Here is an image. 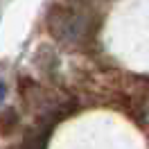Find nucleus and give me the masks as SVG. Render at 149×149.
I'll return each mask as SVG.
<instances>
[{"label":"nucleus","instance_id":"obj_1","mask_svg":"<svg viewBox=\"0 0 149 149\" xmlns=\"http://www.w3.org/2000/svg\"><path fill=\"white\" fill-rule=\"evenodd\" d=\"M47 27H50V34L54 38H81L86 34V20L81 16H77L72 11H65V9H54L52 16L47 20Z\"/></svg>","mask_w":149,"mask_h":149},{"label":"nucleus","instance_id":"obj_2","mask_svg":"<svg viewBox=\"0 0 149 149\" xmlns=\"http://www.w3.org/2000/svg\"><path fill=\"white\" fill-rule=\"evenodd\" d=\"M18 111L16 109H5V111L0 113V136H11L14 131H16V127H18Z\"/></svg>","mask_w":149,"mask_h":149},{"label":"nucleus","instance_id":"obj_3","mask_svg":"<svg viewBox=\"0 0 149 149\" xmlns=\"http://www.w3.org/2000/svg\"><path fill=\"white\" fill-rule=\"evenodd\" d=\"M5 93H7V88H5V84L0 81V102H2V97H5Z\"/></svg>","mask_w":149,"mask_h":149}]
</instances>
